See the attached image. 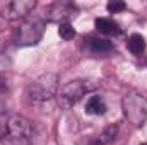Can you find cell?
I'll use <instances>...</instances> for the list:
<instances>
[{"mask_svg":"<svg viewBox=\"0 0 147 145\" xmlns=\"http://www.w3.org/2000/svg\"><path fill=\"white\" fill-rule=\"evenodd\" d=\"M58 34H60L62 39L70 41V39L75 36V29H74L69 22H65V24H60V28H58Z\"/></svg>","mask_w":147,"mask_h":145,"instance_id":"cell-13","label":"cell"},{"mask_svg":"<svg viewBox=\"0 0 147 145\" xmlns=\"http://www.w3.org/2000/svg\"><path fill=\"white\" fill-rule=\"evenodd\" d=\"M144 145H147V144H144Z\"/></svg>","mask_w":147,"mask_h":145,"instance_id":"cell-16","label":"cell"},{"mask_svg":"<svg viewBox=\"0 0 147 145\" xmlns=\"http://www.w3.org/2000/svg\"><path fill=\"white\" fill-rule=\"evenodd\" d=\"M43 33H45V21L39 17H29L19 24L14 39L19 46H31L41 39Z\"/></svg>","mask_w":147,"mask_h":145,"instance_id":"cell-3","label":"cell"},{"mask_svg":"<svg viewBox=\"0 0 147 145\" xmlns=\"http://www.w3.org/2000/svg\"><path fill=\"white\" fill-rule=\"evenodd\" d=\"M96 28L103 34H118L120 33L118 24L113 19H110V17H98L96 19Z\"/></svg>","mask_w":147,"mask_h":145,"instance_id":"cell-8","label":"cell"},{"mask_svg":"<svg viewBox=\"0 0 147 145\" xmlns=\"http://www.w3.org/2000/svg\"><path fill=\"white\" fill-rule=\"evenodd\" d=\"M96 89H98V84H96V82L79 79V80L69 82V84L60 91V96H58V97H60V103H62L65 108H70L75 103H79L86 94H89V92H92V91H96Z\"/></svg>","mask_w":147,"mask_h":145,"instance_id":"cell-5","label":"cell"},{"mask_svg":"<svg viewBox=\"0 0 147 145\" xmlns=\"http://www.w3.org/2000/svg\"><path fill=\"white\" fill-rule=\"evenodd\" d=\"M128 50L134 53V55H142L146 51V39L142 34H132L128 38V43H127Z\"/></svg>","mask_w":147,"mask_h":145,"instance_id":"cell-10","label":"cell"},{"mask_svg":"<svg viewBox=\"0 0 147 145\" xmlns=\"http://www.w3.org/2000/svg\"><path fill=\"white\" fill-rule=\"evenodd\" d=\"M106 9L110 10L111 14H116V12L125 10V9H127V3H125V2H121V0H111V2H108Z\"/></svg>","mask_w":147,"mask_h":145,"instance_id":"cell-14","label":"cell"},{"mask_svg":"<svg viewBox=\"0 0 147 145\" xmlns=\"http://www.w3.org/2000/svg\"><path fill=\"white\" fill-rule=\"evenodd\" d=\"M3 113V104H2V101H0V114Z\"/></svg>","mask_w":147,"mask_h":145,"instance_id":"cell-15","label":"cell"},{"mask_svg":"<svg viewBox=\"0 0 147 145\" xmlns=\"http://www.w3.org/2000/svg\"><path fill=\"white\" fill-rule=\"evenodd\" d=\"M86 113L87 114H105L106 113V104L99 96H91L86 103Z\"/></svg>","mask_w":147,"mask_h":145,"instance_id":"cell-9","label":"cell"},{"mask_svg":"<svg viewBox=\"0 0 147 145\" xmlns=\"http://www.w3.org/2000/svg\"><path fill=\"white\" fill-rule=\"evenodd\" d=\"M58 91V75L43 73L28 87V94L33 101H50Z\"/></svg>","mask_w":147,"mask_h":145,"instance_id":"cell-4","label":"cell"},{"mask_svg":"<svg viewBox=\"0 0 147 145\" xmlns=\"http://www.w3.org/2000/svg\"><path fill=\"white\" fill-rule=\"evenodd\" d=\"M34 7H36V0H14L3 7L2 15L7 21H17V19L26 17Z\"/></svg>","mask_w":147,"mask_h":145,"instance_id":"cell-7","label":"cell"},{"mask_svg":"<svg viewBox=\"0 0 147 145\" xmlns=\"http://www.w3.org/2000/svg\"><path fill=\"white\" fill-rule=\"evenodd\" d=\"M121 108L125 119L132 126H142L147 119V99L142 94L128 92L121 99Z\"/></svg>","mask_w":147,"mask_h":145,"instance_id":"cell-2","label":"cell"},{"mask_svg":"<svg viewBox=\"0 0 147 145\" xmlns=\"http://www.w3.org/2000/svg\"><path fill=\"white\" fill-rule=\"evenodd\" d=\"M33 137V126L29 119L21 114H14L5 123L3 142L7 145H29Z\"/></svg>","mask_w":147,"mask_h":145,"instance_id":"cell-1","label":"cell"},{"mask_svg":"<svg viewBox=\"0 0 147 145\" xmlns=\"http://www.w3.org/2000/svg\"><path fill=\"white\" fill-rule=\"evenodd\" d=\"M116 137H118V126L116 125H111V126L103 130V133L98 137V140H99L101 145H110L111 142L116 140Z\"/></svg>","mask_w":147,"mask_h":145,"instance_id":"cell-12","label":"cell"},{"mask_svg":"<svg viewBox=\"0 0 147 145\" xmlns=\"http://www.w3.org/2000/svg\"><path fill=\"white\" fill-rule=\"evenodd\" d=\"M77 14V7L72 2H57L53 5L48 7L46 10V17L51 22H58V24H65Z\"/></svg>","mask_w":147,"mask_h":145,"instance_id":"cell-6","label":"cell"},{"mask_svg":"<svg viewBox=\"0 0 147 145\" xmlns=\"http://www.w3.org/2000/svg\"><path fill=\"white\" fill-rule=\"evenodd\" d=\"M89 48L91 51L94 53H106L113 50V44H111L110 39H101V38H91L89 39Z\"/></svg>","mask_w":147,"mask_h":145,"instance_id":"cell-11","label":"cell"}]
</instances>
